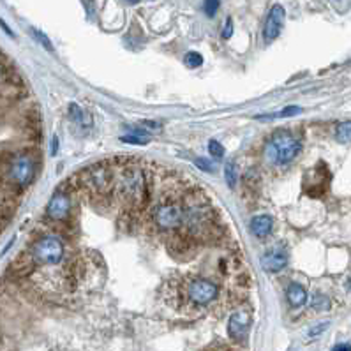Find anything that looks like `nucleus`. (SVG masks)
<instances>
[{
    "mask_svg": "<svg viewBox=\"0 0 351 351\" xmlns=\"http://www.w3.org/2000/svg\"><path fill=\"white\" fill-rule=\"evenodd\" d=\"M208 152H210L212 156L215 157V159H221V157L224 156V147L219 143V141L210 140V141H208Z\"/></svg>",
    "mask_w": 351,
    "mask_h": 351,
    "instance_id": "20",
    "label": "nucleus"
},
{
    "mask_svg": "<svg viewBox=\"0 0 351 351\" xmlns=\"http://www.w3.org/2000/svg\"><path fill=\"white\" fill-rule=\"evenodd\" d=\"M184 64L191 69H196V67L203 66V57L198 53V51H189V53L184 57Z\"/></svg>",
    "mask_w": 351,
    "mask_h": 351,
    "instance_id": "17",
    "label": "nucleus"
},
{
    "mask_svg": "<svg viewBox=\"0 0 351 351\" xmlns=\"http://www.w3.org/2000/svg\"><path fill=\"white\" fill-rule=\"evenodd\" d=\"M122 141L132 143V145H145V143H149V134L143 131H138V132H132V134L122 136Z\"/></svg>",
    "mask_w": 351,
    "mask_h": 351,
    "instance_id": "14",
    "label": "nucleus"
},
{
    "mask_svg": "<svg viewBox=\"0 0 351 351\" xmlns=\"http://www.w3.org/2000/svg\"><path fill=\"white\" fill-rule=\"evenodd\" d=\"M208 351H230V350H226V348H217V350H208Z\"/></svg>",
    "mask_w": 351,
    "mask_h": 351,
    "instance_id": "29",
    "label": "nucleus"
},
{
    "mask_svg": "<svg viewBox=\"0 0 351 351\" xmlns=\"http://www.w3.org/2000/svg\"><path fill=\"white\" fill-rule=\"evenodd\" d=\"M312 307L316 311H326L328 307H330V300L325 297V295H314L312 298Z\"/></svg>",
    "mask_w": 351,
    "mask_h": 351,
    "instance_id": "19",
    "label": "nucleus"
},
{
    "mask_svg": "<svg viewBox=\"0 0 351 351\" xmlns=\"http://www.w3.org/2000/svg\"><path fill=\"white\" fill-rule=\"evenodd\" d=\"M272 228H273V219L270 215H256L251 221V232L258 238H265L272 232Z\"/></svg>",
    "mask_w": 351,
    "mask_h": 351,
    "instance_id": "11",
    "label": "nucleus"
},
{
    "mask_svg": "<svg viewBox=\"0 0 351 351\" xmlns=\"http://www.w3.org/2000/svg\"><path fill=\"white\" fill-rule=\"evenodd\" d=\"M335 140H337L339 143H350L351 141V120L341 122V124L335 127Z\"/></svg>",
    "mask_w": 351,
    "mask_h": 351,
    "instance_id": "13",
    "label": "nucleus"
},
{
    "mask_svg": "<svg viewBox=\"0 0 351 351\" xmlns=\"http://www.w3.org/2000/svg\"><path fill=\"white\" fill-rule=\"evenodd\" d=\"M284 18H286V13H284V7L279 4H275L272 9H270L269 13V18H267V23H265V29H263V38L265 41H273V39L281 34L282 30V25H284Z\"/></svg>",
    "mask_w": 351,
    "mask_h": 351,
    "instance_id": "10",
    "label": "nucleus"
},
{
    "mask_svg": "<svg viewBox=\"0 0 351 351\" xmlns=\"http://www.w3.org/2000/svg\"><path fill=\"white\" fill-rule=\"evenodd\" d=\"M150 221L161 232H175L182 226L184 201L177 196H162L150 212Z\"/></svg>",
    "mask_w": 351,
    "mask_h": 351,
    "instance_id": "4",
    "label": "nucleus"
},
{
    "mask_svg": "<svg viewBox=\"0 0 351 351\" xmlns=\"http://www.w3.org/2000/svg\"><path fill=\"white\" fill-rule=\"evenodd\" d=\"M32 34H34V38L38 39L39 42H41L42 46H44L46 50H50V51H53V46H51V42L46 39V36L42 32H39V30H36V29H32Z\"/></svg>",
    "mask_w": 351,
    "mask_h": 351,
    "instance_id": "22",
    "label": "nucleus"
},
{
    "mask_svg": "<svg viewBox=\"0 0 351 351\" xmlns=\"http://www.w3.org/2000/svg\"><path fill=\"white\" fill-rule=\"evenodd\" d=\"M196 164H198V168L203 169V171H208V173H212V171H214V166H212V162L207 161V159H203V157H198V159H196Z\"/></svg>",
    "mask_w": 351,
    "mask_h": 351,
    "instance_id": "24",
    "label": "nucleus"
},
{
    "mask_svg": "<svg viewBox=\"0 0 351 351\" xmlns=\"http://www.w3.org/2000/svg\"><path fill=\"white\" fill-rule=\"evenodd\" d=\"M332 351H351V344H348V343L335 344V346L332 348Z\"/></svg>",
    "mask_w": 351,
    "mask_h": 351,
    "instance_id": "26",
    "label": "nucleus"
},
{
    "mask_svg": "<svg viewBox=\"0 0 351 351\" xmlns=\"http://www.w3.org/2000/svg\"><path fill=\"white\" fill-rule=\"evenodd\" d=\"M168 302L180 312H198L214 306L219 298V286L207 277L187 275L169 286Z\"/></svg>",
    "mask_w": 351,
    "mask_h": 351,
    "instance_id": "1",
    "label": "nucleus"
},
{
    "mask_svg": "<svg viewBox=\"0 0 351 351\" xmlns=\"http://www.w3.org/2000/svg\"><path fill=\"white\" fill-rule=\"evenodd\" d=\"M0 27H2V29L5 30V34H7V36H11V38H13V36H14V34H13V30H11L7 25H5V21H4V20H0Z\"/></svg>",
    "mask_w": 351,
    "mask_h": 351,
    "instance_id": "28",
    "label": "nucleus"
},
{
    "mask_svg": "<svg viewBox=\"0 0 351 351\" xmlns=\"http://www.w3.org/2000/svg\"><path fill=\"white\" fill-rule=\"evenodd\" d=\"M71 208H73V203H71V196L67 195L66 191L58 189L51 199L48 201V207H46V217L53 223H64V221L69 217Z\"/></svg>",
    "mask_w": 351,
    "mask_h": 351,
    "instance_id": "7",
    "label": "nucleus"
},
{
    "mask_svg": "<svg viewBox=\"0 0 351 351\" xmlns=\"http://www.w3.org/2000/svg\"><path fill=\"white\" fill-rule=\"evenodd\" d=\"M36 177V162L29 154H20L13 157L7 168V180L14 187H27Z\"/></svg>",
    "mask_w": 351,
    "mask_h": 351,
    "instance_id": "6",
    "label": "nucleus"
},
{
    "mask_svg": "<svg viewBox=\"0 0 351 351\" xmlns=\"http://www.w3.org/2000/svg\"><path fill=\"white\" fill-rule=\"evenodd\" d=\"M69 115H71V118L75 120L76 124H85V118H88V117L83 113L81 108L76 106V104H71L69 106Z\"/></svg>",
    "mask_w": 351,
    "mask_h": 351,
    "instance_id": "18",
    "label": "nucleus"
},
{
    "mask_svg": "<svg viewBox=\"0 0 351 351\" xmlns=\"http://www.w3.org/2000/svg\"><path fill=\"white\" fill-rule=\"evenodd\" d=\"M286 298H288L289 306L302 307V306H306V302H307V291L306 288L302 284H298V282H291V284L288 286V289H286Z\"/></svg>",
    "mask_w": 351,
    "mask_h": 351,
    "instance_id": "12",
    "label": "nucleus"
},
{
    "mask_svg": "<svg viewBox=\"0 0 351 351\" xmlns=\"http://www.w3.org/2000/svg\"><path fill=\"white\" fill-rule=\"evenodd\" d=\"M261 265H263V269L267 270V272H272V273L281 272L286 265H288V252H286V249L281 247V245H273V247L267 249V251L263 252Z\"/></svg>",
    "mask_w": 351,
    "mask_h": 351,
    "instance_id": "9",
    "label": "nucleus"
},
{
    "mask_svg": "<svg viewBox=\"0 0 351 351\" xmlns=\"http://www.w3.org/2000/svg\"><path fill=\"white\" fill-rule=\"evenodd\" d=\"M113 195L118 196L129 208L143 207L150 198V184L143 169L132 162L120 166L115 173Z\"/></svg>",
    "mask_w": 351,
    "mask_h": 351,
    "instance_id": "2",
    "label": "nucleus"
},
{
    "mask_svg": "<svg viewBox=\"0 0 351 351\" xmlns=\"http://www.w3.org/2000/svg\"><path fill=\"white\" fill-rule=\"evenodd\" d=\"M251 328V312L247 309H238L232 314L228 321V334L233 341H244Z\"/></svg>",
    "mask_w": 351,
    "mask_h": 351,
    "instance_id": "8",
    "label": "nucleus"
},
{
    "mask_svg": "<svg viewBox=\"0 0 351 351\" xmlns=\"http://www.w3.org/2000/svg\"><path fill=\"white\" fill-rule=\"evenodd\" d=\"M302 113V108L300 106H288L284 110L277 113H272V115H265V117H260V118H286V117H295Z\"/></svg>",
    "mask_w": 351,
    "mask_h": 351,
    "instance_id": "15",
    "label": "nucleus"
},
{
    "mask_svg": "<svg viewBox=\"0 0 351 351\" xmlns=\"http://www.w3.org/2000/svg\"><path fill=\"white\" fill-rule=\"evenodd\" d=\"M328 325H330V323L325 321V323H319V325L312 326V328H311V330H309V337H316V335L323 334V332H325L326 328H328Z\"/></svg>",
    "mask_w": 351,
    "mask_h": 351,
    "instance_id": "23",
    "label": "nucleus"
},
{
    "mask_svg": "<svg viewBox=\"0 0 351 351\" xmlns=\"http://www.w3.org/2000/svg\"><path fill=\"white\" fill-rule=\"evenodd\" d=\"M30 258L36 265L41 267H58L66 258V245L62 238L53 233H46L39 236L30 245Z\"/></svg>",
    "mask_w": 351,
    "mask_h": 351,
    "instance_id": "3",
    "label": "nucleus"
},
{
    "mask_svg": "<svg viewBox=\"0 0 351 351\" xmlns=\"http://www.w3.org/2000/svg\"><path fill=\"white\" fill-rule=\"evenodd\" d=\"M57 152H58V138L53 136L51 138V156H55Z\"/></svg>",
    "mask_w": 351,
    "mask_h": 351,
    "instance_id": "27",
    "label": "nucleus"
},
{
    "mask_svg": "<svg viewBox=\"0 0 351 351\" xmlns=\"http://www.w3.org/2000/svg\"><path fill=\"white\" fill-rule=\"evenodd\" d=\"M221 36H223V39H230L233 36V21H232V18H228V20H226L223 32H221Z\"/></svg>",
    "mask_w": 351,
    "mask_h": 351,
    "instance_id": "25",
    "label": "nucleus"
},
{
    "mask_svg": "<svg viewBox=\"0 0 351 351\" xmlns=\"http://www.w3.org/2000/svg\"><path fill=\"white\" fill-rule=\"evenodd\" d=\"M129 4H138V2H140V0H127Z\"/></svg>",
    "mask_w": 351,
    "mask_h": 351,
    "instance_id": "30",
    "label": "nucleus"
},
{
    "mask_svg": "<svg viewBox=\"0 0 351 351\" xmlns=\"http://www.w3.org/2000/svg\"><path fill=\"white\" fill-rule=\"evenodd\" d=\"M302 143L288 131H277L269 143V157L275 164H288L300 154Z\"/></svg>",
    "mask_w": 351,
    "mask_h": 351,
    "instance_id": "5",
    "label": "nucleus"
},
{
    "mask_svg": "<svg viewBox=\"0 0 351 351\" xmlns=\"http://www.w3.org/2000/svg\"><path fill=\"white\" fill-rule=\"evenodd\" d=\"M224 177H226V184L233 189L236 184V168L233 161H228L224 164Z\"/></svg>",
    "mask_w": 351,
    "mask_h": 351,
    "instance_id": "16",
    "label": "nucleus"
},
{
    "mask_svg": "<svg viewBox=\"0 0 351 351\" xmlns=\"http://www.w3.org/2000/svg\"><path fill=\"white\" fill-rule=\"evenodd\" d=\"M203 9H205L207 16H214L217 13V9H219V0H205Z\"/></svg>",
    "mask_w": 351,
    "mask_h": 351,
    "instance_id": "21",
    "label": "nucleus"
}]
</instances>
